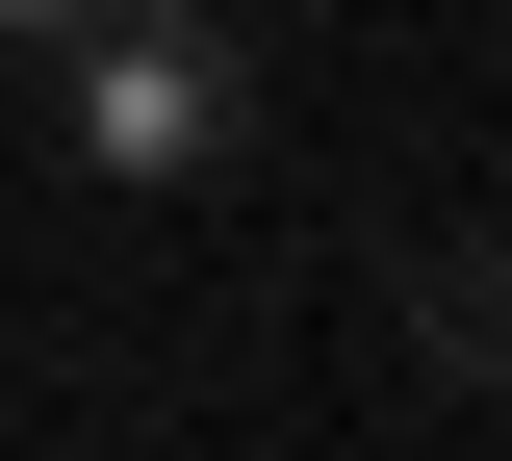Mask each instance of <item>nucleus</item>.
Masks as SVG:
<instances>
[{
	"label": "nucleus",
	"mask_w": 512,
	"mask_h": 461,
	"mask_svg": "<svg viewBox=\"0 0 512 461\" xmlns=\"http://www.w3.org/2000/svg\"><path fill=\"white\" fill-rule=\"evenodd\" d=\"M410 333H436L461 385H512V231H436L410 257Z\"/></svg>",
	"instance_id": "nucleus-1"
},
{
	"label": "nucleus",
	"mask_w": 512,
	"mask_h": 461,
	"mask_svg": "<svg viewBox=\"0 0 512 461\" xmlns=\"http://www.w3.org/2000/svg\"><path fill=\"white\" fill-rule=\"evenodd\" d=\"M180 103H205V26H154V52L103 77V154H128V180H180Z\"/></svg>",
	"instance_id": "nucleus-2"
},
{
	"label": "nucleus",
	"mask_w": 512,
	"mask_h": 461,
	"mask_svg": "<svg viewBox=\"0 0 512 461\" xmlns=\"http://www.w3.org/2000/svg\"><path fill=\"white\" fill-rule=\"evenodd\" d=\"M0 26H77V0H0Z\"/></svg>",
	"instance_id": "nucleus-3"
}]
</instances>
